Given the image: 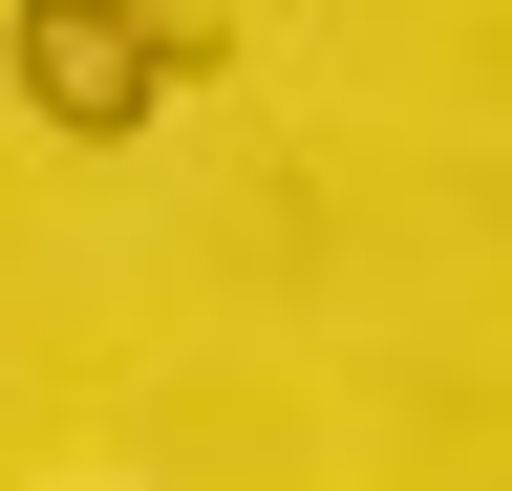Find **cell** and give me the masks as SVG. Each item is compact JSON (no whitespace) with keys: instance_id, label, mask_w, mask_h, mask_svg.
<instances>
[{"instance_id":"6da1fadb","label":"cell","mask_w":512,"mask_h":491,"mask_svg":"<svg viewBox=\"0 0 512 491\" xmlns=\"http://www.w3.org/2000/svg\"><path fill=\"white\" fill-rule=\"evenodd\" d=\"M192 65V0H22V107L64 150H128Z\"/></svg>"}]
</instances>
